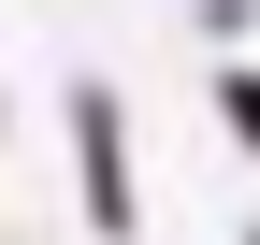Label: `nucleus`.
<instances>
[{
    "mask_svg": "<svg viewBox=\"0 0 260 245\" xmlns=\"http://www.w3.org/2000/svg\"><path fill=\"white\" fill-rule=\"evenodd\" d=\"M232 101H246V144H260V87H232Z\"/></svg>",
    "mask_w": 260,
    "mask_h": 245,
    "instance_id": "nucleus-1",
    "label": "nucleus"
}]
</instances>
